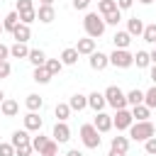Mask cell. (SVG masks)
<instances>
[{"label":"cell","instance_id":"db71d44e","mask_svg":"<svg viewBox=\"0 0 156 156\" xmlns=\"http://www.w3.org/2000/svg\"><path fill=\"white\" fill-rule=\"evenodd\" d=\"M2 100H5V93H2V90H0V105H2Z\"/></svg>","mask_w":156,"mask_h":156},{"label":"cell","instance_id":"e575fe53","mask_svg":"<svg viewBox=\"0 0 156 156\" xmlns=\"http://www.w3.org/2000/svg\"><path fill=\"white\" fill-rule=\"evenodd\" d=\"M46 144H49V139H46V136H41V134L32 136V149H34V151H39V154H41V149H44Z\"/></svg>","mask_w":156,"mask_h":156},{"label":"cell","instance_id":"7402d4cb","mask_svg":"<svg viewBox=\"0 0 156 156\" xmlns=\"http://www.w3.org/2000/svg\"><path fill=\"white\" fill-rule=\"evenodd\" d=\"M17 24H20V15H17V10L10 12V15H5V20H2V29H5V32H12Z\"/></svg>","mask_w":156,"mask_h":156},{"label":"cell","instance_id":"bcb514c9","mask_svg":"<svg viewBox=\"0 0 156 156\" xmlns=\"http://www.w3.org/2000/svg\"><path fill=\"white\" fill-rule=\"evenodd\" d=\"M7 56H10V46L0 44V61H7Z\"/></svg>","mask_w":156,"mask_h":156},{"label":"cell","instance_id":"7dc6e473","mask_svg":"<svg viewBox=\"0 0 156 156\" xmlns=\"http://www.w3.org/2000/svg\"><path fill=\"white\" fill-rule=\"evenodd\" d=\"M66 156H83V151H78V149H71Z\"/></svg>","mask_w":156,"mask_h":156},{"label":"cell","instance_id":"484cf974","mask_svg":"<svg viewBox=\"0 0 156 156\" xmlns=\"http://www.w3.org/2000/svg\"><path fill=\"white\" fill-rule=\"evenodd\" d=\"M27 141H32V136H29V132L27 129H17V132H12V146H20V144H27Z\"/></svg>","mask_w":156,"mask_h":156},{"label":"cell","instance_id":"9f6ffc18","mask_svg":"<svg viewBox=\"0 0 156 156\" xmlns=\"http://www.w3.org/2000/svg\"><path fill=\"white\" fill-rule=\"evenodd\" d=\"M56 156H58V154H56Z\"/></svg>","mask_w":156,"mask_h":156},{"label":"cell","instance_id":"e0dca14e","mask_svg":"<svg viewBox=\"0 0 156 156\" xmlns=\"http://www.w3.org/2000/svg\"><path fill=\"white\" fill-rule=\"evenodd\" d=\"M127 32H129V37H139V34L144 32V22H141L139 17H132V20L127 22Z\"/></svg>","mask_w":156,"mask_h":156},{"label":"cell","instance_id":"f6af8a7d","mask_svg":"<svg viewBox=\"0 0 156 156\" xmlns=\"http://www.w3.org/2000/svg\"><path fill=\"white\" fill-rule=\"evenodd\" d=\"M88 5H90V0H73V7L76 10H85Z\"/></svg>","mask_w":156,"mask_h":156},{"label":"cell","instance_id":"7bdbcfd3","mask_svg":"<svg viewBox=\"0 0 156 156\" xmlns=\"http://www.w3.org/2000/svg\"><path fill=\"white\" fill-rule=\"evenodd\" d=\"M10 71H12L10 68V61H0V78H7Z\"/></svg>","mask_w":156,"mask_h":156},{"label":"cell","instance_id":"8d00e7d4","mask_svg":"<svg viewBox=\"0 0 156 156\" xmlns=\"http://www.w3.org/2000/svg\"><path fill=\"white\" fill-rule=\"evenodd\" d=\"M102 20H105V24H112V27H117V24H119V20H122V12H119V10H115V12L105 15Z\"/></svg>","mask_w":156,"mask_h":156},{"label":"cell","instance_id":"5b68a950","mask_svg":"<svg viewBox=\"0 0 156 156\" xmlns=\"http://www.w3.org/2000/svg\"><path fill=\"white\" fill-rule=\"evenodd\" d=\"M110 63L117 66V68H129L134 63V54H129L127 49H115L110 54Z\"/></svg>","mask_w":156,"mask_h":156},{"label":"cell","instance_id":"2e32d148","mask_svg":"<svg viewBox=\"0 0 156 156\" xmlns=\"http://www.w3.org/2000/svg\"><path fill=\"white\" fill-rule=\"evenodd\" d=\"M149 115H151V110L141 102V105H136V107H132V119H136V122H146L149 119Z\"/></svg>","mask_w":156,"mask_h":156},{"label":"cell","instance_id":"ab89813d","mask_svg":"<svg viewBox=\"0 0 156 156\" xmlns=\"http://www.w3.org/2000/svg\"><path fill=\"white\" fill-rule=\"evenodd\" d=\"M29 10H34L32 0H17V12H29Z\"/></svg>","mask_w":156,"mask_h":156},{"label":"cell","instance_id":"5bb4252c","mask_svg":"<svg viewBox=\"0 0 156 156\" xmlns=\"http://www.w3.org/2000/svg\"><path fill=\"white\" fill-rule=\"evenodd\" d=\"M105 105H107V102H105V95H102V93H98V90H95V93H90V95H88V107H93L95 112H102V107H105Z\"/></svg>","mask_w":156,"mask_h":156},{"label":"cell","instance_id":"7c38bea8","mask_svg":"<svg viewBox=\"0 0 156 156\" xmlns=\"http://www.w3.org/2000/svg\"><path fill=\"white\" fill-rule=\"evenodd\" d=\"M12 37H15V41H20V44H27V39L32 37V29H29L27 24H22V22H20V24L12 29Z\"/></svg>","mask_w":156,"mask_h":156},{"label":"cell","instance_id":"ee69618b","mask_svg":"<svg viewBox=\"0 0 156 156\" xmlns=\"http://www.w3.org/2000/svg\"><path fill=\"white\" fill-rule=\"evenodd\" d=\"M132 5H134V0H117V10H119V12H122V10H129Z\"/></svg>","mask_w":156,"mask_h":156},{"label":"cell","instance_id":"44dd1931","mask_svg":"<svg viewBox=\"0 0 156 156\" xmlns=\"http://www.w3.org/2000/svg\"><path fill=\"white\" fill-rule=\"evenodd\" d=\"M110 149H115V151H122V154H127V149H129V139L127 136H112V141H110Z\"/></svg>","mask_w":156,"mask_h":156},{"label":"cell","instance_id":"11a10c76","mask_svg":"<svg viewBox=\"0 0 156 156\" xmlns=\"http://www.w3.org/2000/svg\"><path fill=\"white\" fill-rule=\"evenodd\" d=\"M2 32H5V29H2V22H0V34H2Z\"/></svg>","mask_w":156,"mask_h":156},{"label":"cell","instance_id":"f1b7e54d","mask_svg":"<svg viewBox=\"0 0 156 156\" xmlns=\"http://www.w3.org/2000/svg\"><path fill=\"white\" fill-rule=\"evenodd\" d=\"M98 10H100V15L105 17V15H110V12L117 10V0H100V2H98Z\"/></svg>","mask_w":156,"mask_h":156},{"label":"cell","instance_id":"816d5d0a","mask_svg":"<svg viewBox=\"0 0 156 156\" xmlns=\"http://www.w3.org/2000/svg\"><path fill=\"white\" fill-rule=\"evenodd\" d=\"M41 5H54V0H39Z\"/></svg>","mask_w":156,"mask_h":156},{"label":"cell","instance_id":"8fae6325","mask_svg":"<svg viewBox=\"0 0 156 156\" xmlns=\"http://www.w3.org/2000/svg\"><path fill=\"white\" fill-rule=\"evenodd\" d=\"M24 129L27 132H39L41 129V117L37 112H27L24 115Z\"/></svg>","mask_w":156,"mask_h":156},{"label":"cell","instance_id":"603a6c76","mask_svg":"<svg viewBox=\"0 0 156 156\" xmlns=\"http://www.w3.org/2000/svg\"><path fill=\"white\" fill-rule=\"evenodd\" d=\"M112 41H115V49H127L129 41H132V37H129V32H117L112 37Z\"/></svg>","mask_w":156,"mask_h":156},{"label":"cell","instance_id":"9a60e30c","mask_svg":"<svg viewBox=\"0 0 156 156\" xmlns=\"http://www.w3.org/2000/svg\"><path fill=\"white\" fill-rule=\"evenodd\" d=\"M68 107H71V110H76V112L85 110V107H88V95H80V93H76V95L68 100Z\"/></svg>","mask_w":156,"mask_h":156},{"label":"cell","instance_id":"60d3db41","mask_svg":"<svg viewBox=\"0 0 156 156\" xmlns=\"http://www.w3.org/2000/svg\"><path fill=\"white\" fill-rule=\"evenodd\" d=\"M144 151H146V154H151V156H156V136H151V139H146V141H144Z\"/></svg>","mask_w":156,"mask_h":156},{"label":"cell","instance_id":"f546056e","mask_svg":"<svg viewBox=\"0 0 156 156\" xmlns=\"http://www.w3.org/2000/svg\"><path fill=\"white\" fill-rule=\"evenodd\" d=\"M44 68L51 73V76H56V73H61V68H63V63H61V58H46V63H44Z\"/></svg>","mask_w":156,"mask_h":156},{"label":"cell","instance_id":"c3c4849f","mask_svg":"<svg viewBox=\"0 0 156 156\" xmlns=\"http://www.w3.org/2000/svg\"><path fill=\"white\" fill-rule=\"evenodd\" d=\"M107 156H127V154H122V151H115V149H110V154Z\"/></svg>","mask_w":156,"mask_h":156},{"label":"cell","instance_id":"3957f363","mask_svg":"<svg viewBox=\"0 0 156 156\" xmlns=\"http://www.w3.org/2000/svg\"><path fill=\"white\" fill-rule=\"evenodd\" d=\"M102 95H105V102H107V105H112L115 110H127V95L122 93V88L110 85Z\"/></svg>","mask_w":156,"mask_h":156},{"label":"cell","instance_id":"4dcf8cb0","mask_svg":"<svg viewBox=\"0 0 156 156\" xmlns=\"http://www.w3.org/2000/svg\"><path fill=\"white\" fill-rule=\"evenodd\" d=\"M34 80L44 85V83H49V80H51V73H49L44 66H37V68H34Z\"/></svg>","mask_w":156,"mask_h":156},{"label":"cell","instance_id":"836d02e7","mask_svg":"<svg viewBox=\"0 0 156 156\" xmlns=\"http://www.w3.org/2000/svg\"><path fill=\"white\" fill-rule=\"evenodd\" d=\"M144 105H146L149 110H154V107H156V85H154V88H149V90L144 93Z\"/></svg>","mask_w":156,"mask_h":156},{"label":"cell","instance_id":"f5cc1de1","mask_svg":"<svg viewBox=\"0 0 156 156\" xmlns=\"http://www.w3.org/2000/svg\"><path fill=\"white\" fill-rule=\"evenodd\" d=\"M139 2H141V5H151L154 0H139Z\"/></svg>","mask_w":156,"mask_h":156},{"label":"cell","instance_id":"ac0fdd59","mask_svg":"<svg viewBox=\"0 0 156 156\" xmlns=\"http://www.w3.org/2000/svg\"><path fill=\"white\" fill-rule=\"evenodd\" d=\"M10 56H12V58H27V56H29V49H27V44H20V41H15V44L10 46Z\"/></svg>","mask_w":156,"mask_h":156},{"label":"cell","instance_id":"d6986e66","mask_svg":"<svg viewBox=\"0 0 156 156\" xmlns=\"http://www.w3.org/2000/svg\"><path fill=\"white\" fill-rule=\"evenodd\" d=\"M76 61H78V51H76V46L63 49V54H61V63H63V66H73Z\"/></svg>","mask_w":156,"mask_h":156},{"label":"cell","instance_id":"4fadbf2b","mask_svg":"<svg viewBox=\"0 0 156 156\" xmlns=\"http://www.w3.org/2000/svg\"><path fill=\"white\" fill-rule=\"evenodd\" d=\"M76 51H78V56H80V54L90 56V54L95 51V39H90V37H85V39H78V44H76Z\"/></svg>","mask_w":156,"mask_h":156},{"label":"cell","instance_id":"f907efd6","mask_svg":"<svg viewBox=\"0 0 156 156\" xmlns=\"http://www.w3.org/2000/svg\"><path fill=\"white\" fill-rule=\"evenodd\" d=\"M149 58H151V63H156V49H154V51L149 54Z\"/></svg>","mask_w":156,"mask_h":156},{"label":"cell","instance_id":"b9f144b4","mask_svg":"<svg viewBox=\"0 0 156 156\" xmlns=\"http://www.w3.org/2000/svg\"><path fill=\"white\" fill-rule=\"evenodd\" d=\"M0 156H15V146L12 144H0Z\"/></svg>","mask_w":156,"mask_h":156},{"label":"cell","instance_id":"ffe728a7","mask_svg":"<svg viewBox=\"0 0 156 156\" xmlns=\"http://www.w3.org/2000/svg\"><path fill=\"white\" fill-rule=\"evenodd\" d=\"M24 105H27V110H29V112H37V110H41V105H44V100H41V95H37V93H32V95H27V100H24Z\"/></svg>","mask_w":156,"mask_h":156},{"label":"cell","instance_id":"d6a6232c","mask_svg":"<svg viewBox=\"0 0 156 156\" xmlns=\"http://www.w3.org/2000/svg\"><path fill=\"white\" fill-rule=\"evenodd\" d=\"M134 63H136V68H146V66L151 63V58H149V51H136V56H134Z\"/></svg>","mask_w":156,"mask_h":156},{"label":"cell","instance_id":"52a82bcc","mask_svg":"<svg viewBox=\"0 0 156 156\" xmlns=\"http://www.w3.org/2000/svg\"><path fill=\"white\" fill-rule=\"evenodd\" d=\"M93 127H95L100 134H105V132H110V129H112V117H110V115H105V112H95Z\"/></svg>","mask_w":156,"mask_h":156},{"label":"cell","instance_id":"ba28073f","mask_svg":"<svg viewBox=\"0 0 156 156\" xmlns=\"http://www.w3.org/2000/svg\"><path fill=\"white\" fill-rule=\"evenodd\" d=\"M107 63H110V56L107 54H102V51H93L90 54V68L93 71H105Z\"/></svg>","mask_w":156,"mask_h":156},{"label":"cell","instance_id":"7a4b0ae2","mask_svg":"<svg viewBox=\"0 0 156 156\" xmlns=\"http://www.w3.org/2000/svg\"><path fill=\"white\" fill-rule=\"evenodd\" d=\"M156 134V129H154V124L146 119V122H132V127H129V136L134 139V141H146V139H151Z\"/></svg>","mask_w":156,"mask_h":156},{"label":"cell","instance_id":"cb8c5ba5","mask_svg":"<svg viewBox=\"0 0 156 156\" xmlns=\"http://www.w3.org/2000/svg\"><path fill=\"white\" fill-rule=\"evenodd\" d=\"M27 58H29V61L34 63V68H37V66H44V63H46V54H44L41 49H29V56H27Z\"/></svg>","mask_w":156,"mask_h":156},{"label":"cell","instance_id":"d590c367","mask_svg":"<svg viewBox=\"0 0 156 156\" xmlns=\"http://www.w3.org/2000/svg\"><path fill=\"white\" fill-rule=\"evenodd\" d=\"M17 15H20V22H22V24H27V27L37 20V10H29V12H17Z\"/></svg>","mask_w":156,"mask_h":156},{"label":"cell","instance_id":"681fc988","mask_svg":"<svg viewBox=\"0 0 156 156\" xmlns=\"http://www.w3.org/2000/svg\"><path fill=\"white\" fill-rule=\"evenodd\" d=\"M151 80H154V85H156V63H154V68H151Z\"/></svg>","mask_w":156,"mask_h":156},{"label":"cell","instance_id":"4316f807","mask_svg":"<svg viewBox=\"0 0 156 156\" xmlns=\"http://www.w3.org/2000/svg\"><path fill=\"white\" fill-rule=\"evenodd\" d=\"M141 102H144V93H141L139 88H134V90H129V93H127V105L136 107V105H141Z\"/></svg>","mask_w":156,"mask_h":156},{"label":"cell","instance_id":"277c9868","mask_svg":"<svg viewBox=\"0 0 156 156\" xmlns=\"http://www.w3.org/2000/svg\"><path fill=\"white\" fill-rule=\"evenodd\" d=\"M80 141H83V146H88V149H98V146H100V132H98L93 124H83V127H80Z\"/></svg>","mask_w":156,"mask_h":156},{"label":"cell","instance_id":"8992f818","mask_svg":"<svg viewBox=\"0 0 156 156\" xmlns=\"http://www.w3.org/2000/svg\"><path fill=\"white\" fill-rule=\"evenodd\" d=\"M132 112L129 110H117V115L112 117V127H117V129H129L132 127Z\"/></svg>","mask_w":156,"mask_h":156},{"label":"cell","instance_id":"f35d334b","mask_svg":"<svg viewBox=\"0 0 156 156\" xmlns=\"http://www.w3.org/2000/svg\"><path fill=\"white\" fill-rule=\"evenodd\" d=\"M56 154H58V144H56V141H49V144L41 149L39 156H56Z\"/></svg>","mask_w":156,"mask_h":156},{"label":"cell","instance_id":"1f68e13d","mask_svg":"<svg viewBox=\"0 0 156 156\" xmlns=\"http://www.w3.org/2000/svg\"><path fill=\"white\" fill-rule=\"evenodd\" d=\"M141 37H144V41L156 44V22H154V24H146V27H144V32H141Z\"/></svg>","mask_w":156,"mask_h":156},{"label":"cell","instance_id":"30bf717a","mask_svg":"<svg viewBox=\"0 0 156 156\" xmlns=\"http://www.w3.org/2000/svg\"><path fill=\"white\" fill-rule=\"evenodd\" d=\"M54 17H56L54 5H39V10H37V20H39V22L49 24V22H54Z\"/></svg>","mask_w":156,"mask_h":156},{"label":"cell","instance_id":"83f0119b","mask_svg":"<svg viewBox=\"0 0 156 156\" xmlns=\"http://www.w3.org/2000/svg\"><path fill=\"white\" fill-rule=\"evenodd\" d=\"M54 115H56L58 122H66V119L71 117V107H68V102H58L56 110H54Z\"/></svg>","mask_w":156,"mask_h":156},{"label":"cell","instance_id":"74e56055","mask_svg":"<svg viewBox=\"0 0 156 156\" xmlns=\"http://www.w3.org/2000/svg\"><path fill=\"white\" fill-rule=\"evenodd\" d=\"M32 141H27V144H20V146H15V156H32Z\"/></svg>","mask_w":156,"mask_h":156},{"label":"cell","instance_id":"6da1fadb","mask_svg":"<svg viewBox=\"0 0 156 156\" xmlns=\"http://www.w3.org/2000/svg\"><path fill=\"white\" fill-rule=\"evenodd\" d=\"M83 27H85V34H88L90 39H98V37H102V32H105V20H102L98 12H88L85 20H83Z\"/></svg>","mask_w":156,"mask_h":156},{"label":"cell","instance_id":"9c48e42d","mask_svg":"<svg viewBox=\"0 0 156 156\" xmlns=\"http://www.w3.org/2000/svg\"><path fill=\"white\" fill-rule=\"evenodd\" d=\"M68 139H71L68 124H66V122H56V127H54V141H56V144H66Z\"/></svg>","mask_w":156,"mask_h":156},{"label":"cell","instance_id":"d4e9b609","mask_svg":"<svg viewBox=\"0 0 156 156\" xmlns=\"http://www.w3.org/2000/svg\"><path fill=\"white\" fill-rule=\"evenodd\" d=\"M0 110H2V115H5V117H15V115L20 112V105H17L15 100H2Z\"/></svg>","mask_w":156,"mask_h":156}]
</instances>
